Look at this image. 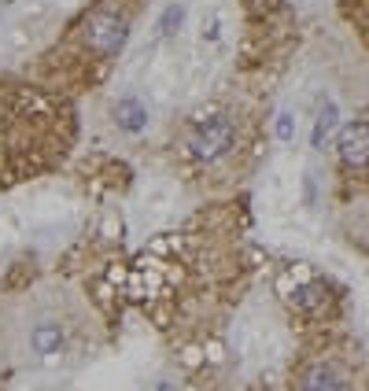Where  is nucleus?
Returning <instances> with one entry per match:
<instances>
[{
  "label": "nucleus",
  "mask_w": 369,
  "mask_h": 391,
  "mask_svg": "<svg viewBox=\"0 0 369 391\" xmlns=\"http://www.w3.org/2000/svg\"><path fill=\"white\" fill-rule=\"evenodd\" d=\"M30 347L37 355H59V347H63V329L56 321H41V325H34V332H30Z\"/></svg>",
  "instance_id": "nucleus-5"
},
{
  "label": "nucleus",
  "mask_w": 369,
  "mask_h": 391,
  "mask_svg": "<svg viewBox=\"0 0 369 391\" xmlns=\"http://www.w3.org/2000/svg\"><path fill=\"white\" fill-rule=\"evenodd\" d=\"M159 391H170V387H166V384H163V387H159Z\"/></svg>",
  "instance_id": "nucleus-11"
},
{
  "label": "nucleus",
  "mask_w": 369,
  "mask_h": 391,
  "mask_svg": "<svg viewBox=\"0 0 369 391\" xmlns=\"http://www.w3.org/2000/svg\"><path fill=\"white\" fill-rule=\"evenodd\" d=\"M277 137L285 141V144H288V141H295V122H292V115H288V111H280V115H277Z\"/></svg>",
  "instance_id": "nucleus-10"
},
{
  "label": "nucleus",
  "mask_w": 369,
  "mask_h": 391,
  "mask_svg": "<svg viewBox=\"0 0 369 391\" xmlns=\"http://www.w3.org/2000/svg\"><path fill=\"white\" fill-rule=\"evenodd\" d=\"M336 118H340V111H336V103L333 100H325V107H321V115H318V122H314V148H325V141L333 137V129H336Z\"/></svg>",
  "instance_id": "nucleus-7"
},
{
  "label": "nucleus",
  "mask_w": 369,
  "mask_h": 391,
  "mask_svg": "<svg viewBox=\"0 0 369 391\" xmlns=\"http://www.w3.org/2000/svg\"><path fill=\"white\" fill-rule=\"evenodd\" d=\"M129 41V23L115 11H93L85 19V49L100 59H115Z\"/></svg>",
  "instance_id": "nucleus-2"
},
{
  "label": "nucleus",
  "mask_w": 369,
  "mask_h": 391,
  "mask_svg": "<svg viewBox=\"0 0 369 391\" xmlns=\"http://www.w3.org/2000/svg\"><path fill=\"white\" fill-rule=\"evenodd\" d=\"M340 159L347 166H369V122H347L340 129Z\"/></svg>",
  "instance_id": "nucleus-3"
},
{
  "label": "nucleus",
  "mask_w": 369,
  "mask_h": 391,
  "mask_svg": "<svg viewBox=\"0 0 369 391\" xmlns=\"http://www.w3.org/2000/svg\"><path fill=\"white\" fill-rule=\"evenodd\" d=\"M303 391H347V380L336 373L333 365H318L303 377Z\"/></svg>",
  "instance_id": "nucleus-6"
},
{
  "label": "nucleus",
  "mask_w": 369,
  "mask_h": 391,
  "mask_svg": "<svg viewBox=\"0 0 369 391\" xmlns=\"http://www.w3.org/2000/svg\"><path fill=\"white\" fill-rule=\"evenodd\" d=\"M233 144H236V126L226 115L200 118L196 129H192V137H188V148L200 163H218L222 156L233 151Z\"/></svg>",
  "instance_id": "nucleus-1"
},
{
  "label": "nucleus",
  "mask_w": 369,
  "mask_h": 391,
  "mask_svg": "<svg viewBox=\"0 0 369 391\" xmlns=\"http://www.w3.org/2000/svg\"><path fill=\"white\" fill-rule=\"evenodd\" d=\"M111 115L118 122V129H126V133H141V129L148 126V111H144V103L133 100V96H122L115 107H111Z\"/></svg>",
  "instance_id": "nucleus-4"
},
{
  "label": "nucleus",
  "mask_w": 369,
  "mask_h": 391,
  "mask_svg": "<svg viewBox=\"0 0 369 391\" xmlns=\"http://www.w3.org/2000/svg\"><path fill=\"white\" fill-rule=\"evenodd\" d=\"M325 299H329V292H325L321 285H307V288H299V292H295V307H303L307 314H318Z\"/></svg>",
  "instance_id": "nucleus-8"
},
{
  "label": "nucleus",
  "mask_w": 369,
  "mask_h": 391,
  "mask_svg": "<svg viewBox=\"0 0 369 391\" xmlns=\"http://www.w3.org/2000/svg\"><path fill=\"white\" fill-rule=\"evenodd\" d=\"M181 23H185V8H181V4H170V8L163 11L159 30H163V34H178V30H181Z\"/></svg>",
  "instance_id": "nucleus-9"
}]
</instances>
